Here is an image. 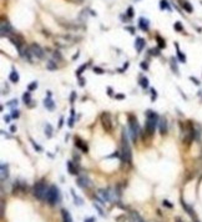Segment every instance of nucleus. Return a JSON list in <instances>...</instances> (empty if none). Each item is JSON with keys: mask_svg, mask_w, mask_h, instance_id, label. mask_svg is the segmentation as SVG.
<instances>
[{"mask_svg": "<svg viewBox=\"0 0 202 222\" xmlns=\"http://www.w3.org/2000/svg\"><path fill=\"white\" fill-rule=\"evenodd\" d=\"M121 156H122V161L125 164H131L132 161V154H131V149L129 145V137L126 134V130L124 129L122 131V150H121Z\"/></svg>", "mask_w": 202, "mask_h": 222, "instance_id": "1", "label": "nucleus"}, {"mask_svg": "<svg viewBox=\"0 0 202 222\" xmlns=\"http://www.w3.org/2000/svg\"><path fill=\"white\" fill-rule=\"evenodd\" d=\"M159 121H160V117L155 111L149 110L146 112V131L150 135L155 132L156 126H159Z\"/></svg>", "mask_w": 202, "mask_h": 222, "instance_id": "2", "label": "nucleus"}, {"mask_svg": "<svg viewBox=\"0 0 202 222\" xmlns=\"http://www.w3.org/2000/svg\"><path fill=\"white\" fill-rule=\"evenodd\" d=\"M60 200V192H59V189L55 186V185H51L48 190V195H46V201L49 205L54 206L59 202Z\"/></svg>", "mask_w": 202, "mask_h": 222, "instance_id": "3", "label": "nucleus"}, {"mask_svg": "<svg viewBox=\"0 0 202 222\" xmlns=\"http://www.w3.org/2000/svg\"><path fill=\"white\" fill-rule=\"evenodd\" d=\"M48 190L49 187H46L44 181L36 182L34 186V196L38 200H46V195H48Z\"/></svg>", "mask_w": 202, "mask_h": 222, "instance_id": "4", "label": "nucleus"}, {"mask_svg": "<svg viewBox=\"0 0 202 222\" xmlns=\"http://www.w3.org/2000/svg\"><path fill=\"white\" fill-rule=\"evenodd\" d=\"M129 127H130V136L134 142H136L139 135H140V126H139V122H137V119H135L134 116H130L129 117Z\"/></svg>", "mask_w": 202, "mask_h": 222, "instance_id": "5", "label": "nucleus"}, {"mask_svg": "<svg viewBox=\"0 0 202 222\" xmlns=\"http://www.w3.org/2000/svg\"><path fill=\"white\" fill-rule=\"evenodd\" d=\"M30 51H31L33 56L36 58V59H43V58L45 56V51H44V49H43L40 45L35 44V43L30 45Z\"/></svg>", "mask_w": 202, "mask_h": 222, "instance_id": "6", "label": "nucleus"}, {"mask_svg": "<svg viewBox=\"0 0 202 222\" xmlns=\"http://www.w3.org/2000/svg\"><path fill=\"white\" fill-rule=\"evenodd\" d=\"M0 31H1V36H8V38H10V36L13 35V33H14V29H13V26L10 25V23H8V21H1V24H0Z\"/></svg>", "mask_w": 202, "mask_h": 222, "instance_id": "7", "label": "nucleus"}, {"mask_svg": "<svg viewBox=\"0 0 202 222\" xmlns=\"http://www.w3.org/2000/svg\"><path fill=\"white\" fill-rule=\"evenodd\" d=\"M101 121H102L104 129H105L107 132H110V131L112 130V124H111V116H110V114H109V112H104V114L101 115Z\"/></svg>", "mask_w": 202, "mask_h": 222, "instance_id": "8", "label": "nucleus"}, {"mask_svg": "<svg viewBox=\"0 0 202 222\" xmlns=\"http://www.w3.org/2000/svg\"><path fill=\"white\" fill-rule=\"evenodd\" d=\"M78 185L81 187V189H90L93 186V182L91 180L89 179V176L86 175H81L78 177Z\"/></svg>", "mask_w": 202, "mask_h": 222, "instance_id": "9", "label": "nucleus"}, {"mask_svg": "<svg viewBox=\"0 0 202 222\" xmlns=\"http://www.w3.org/2000/svg\"><path fill=\"white\" fill-rule=\"evenodd\" d=\"M55 44L60 48H66V46H70L73 44V41L66 36H58L55 39Z\"/></svg>", "mask_w": 202, "mask_h": 222, "instance_id": "10", "label": "nucleus"}, {"mask_svg": "<svg viewBox=\"0 0 202 222\" xmlns=\"http://www.w3.org/2000/svg\"><path fill=\"white\" fill-rule=\"evenodd\" d=\"M159 131L161 135H165L167 132V120L165 117H160L159 121Z\"/></svg>", "mask_w": 202, "mask_h": 222, "instance_id": "11", "label": "nucleus"}, {"mask_svg": "<svg viewBox=\"0 0 202 222\" xmlns=\"http://www.w3.org/2000/svg\"><path fill=\"white\" fill-rule=\"evenodd\" d=\"M145 45H146V41H145V39L144 38H136V40H135V49L137 50V53H141L142 51V49L145 48Z\"/></svg>", "mask_w": 202, "mask_h": 222, "instance_id": "12", "label": "nucleus"}, {"mask_svg": "<svg viewBox=\"0 0 202 222\" xmlns=\"http://www.w3.org/2000/svg\"><path fill=\"white\" fill-rule=\"evenodd\" d=\"M139 26H140L141 30L147 31L149 28H150V21H149L147 19H145V18H140V19H139Z\"/></svg>", "mask_w": 202, "mask_h": 222, "instance_id": "13", "label": "nucleus"}, {"mask_svg": "<svg viewBox=\"0 0 202 222\" xmlns=\"http://www.w3.org/2000/svg\"><path fill=\"white\" fill-rule=\"evenodd\" d=\"M44 106L48 109V110L53 111L55 109V103L53 101V99H51V96H48L45 100H44Z\"/></svg>", "mask_w": 202, "mask_h": 222, "instance_id": "14", "label": "nucleus"}, {"mask_svg": "<svg viewBox=\"0 0 202 222\" xmlns=\"http://www.w3.org/2000/svg\"><path fill=\"white\" fill-rule=\"evenodd\" d=\"M130 220H131V222H146L141 217V215L137 214L136 211H132V212L130 214Z\"/></svg>", "mask_w": 202, "mask_h": 222, "instance_id": "15", "label": "nucleus"}, {"mask_svg": "<svg viewBox=\"0 0 202 222\" xmlns=\"http://www.w3.org/2000/svg\"><path fill=\"white\" fill-rule=\"evenodd\" d=\"M9 80H10L11 83H14V84H16V83L19 81V74H18V71H16L14 68H13L10 75H9Z\"/></svg>", "mask_w": 202, "mask_h": 222, "instance_id": "16", "label": "nucleus"}, {"mask_svg": "<svg viewBox=\"0 0 202 222\" xmlns=\"http://www.w3.org/2000/svg\"><path fill=\"white\" fill-rule=\"evenodd\" d=\"M180 4H181V6H182L187 13H192V11H194V8H192V5H191L189 1H186V0H180Z\"/></svg>", "mask_w": 202, "mask_h": 222, "instance_id": "17", "label": "nucleus"}, {"mask_svg": "<svg viewBox=\"0 0 202 222\" xmlns=\"http://www.w3.org/2000/svg\"><path fill=\"white\" fill-rule=\"evenodd\" d=\"M9 176V170H8V165L1 164V181H5Z\"/></svg>", "mask_w": 202, "mask_h": 222, "instance_id": "18", "label": "nucleus"}, {"mask_svg": "<svg viewBox=\"0 0 202 222\" xmlns=\"http://www.w3.org/2000/svg\"><path fill=\"white\" fill-rule=\"evenodd\" d=\"M175 46H176V49H177V58H179V60H180L181 63H186V56H185V55L182 54V51L180 50L177 43H175Z\"/></svg>", "mask_w": 202, "mask_h": 222, "instance_id": "19", "label": "nucleus"}, {"mask_svg": "<svg viewBox=\"0 0 202 222\" xmlns=\"http://www.w3.org/2000/svg\"><path fill=\"white\" fill-rule=\"evenodd\" d=\"M68 170H69V172H70L71 175H78V174H79L76 166H74V164H73L71 161L68 162Z\"/></svg>", "mask_w": 202, "mask_h": 222, "instance_id": "20", "label": "nucleus"}, {"mask_svg": "<svg viewBox=\"0 0 202 222\" xmlns=\"http://www.w3.org/2000/svg\"><path fill=\"white\" fill-rule=\"evenodd\" d=\"M45 135L48 139H50L53 136V126L50 124H46V126H45Z\"/></svg>", "mask_w": 202, "mask_h": 222, "instance_id": "21", "label": "nucleus"}, {"mask_svg": "<svg viewBox=\"0 0 202 222\" xmlns=\"http://www.w3.org/2000/svg\"><path fill=\"white\" fill-rule=\"evenodd\" d=\"M76 141H78V142H76L75 145H76L78 147H80V149H81L84 152H88V145H85V144H84V141H81L80 139H78Z\"/></svg>", "mask_w": 202, "mask_h": 222, "instance_id": "22", "label": "nucleus"}, {"mask_svg": "<svg viewBox=\"0 0 202 222\" xmlns=\"http://www.w3.org/2000/svg\"><path fill=\"white\" fill-rule=\"evenodd\" d=\"M160 8H161V10H166V9H167L169 11H171V6H170V4H169L167 0H161Z\"/></svg>", "mask_w": 202, "mask_h": 222, "instance_id": "23", "label": "nucleus"}, {"mask_svg": "<svg viewBox=\"0 0 202 222\" xmlns=\"http://www.w3.org/2000/svg\"><path fill=\"white\" fill-rule=\"evenodd\" d=\"M61 212H63V220H64V222H73V219H71L70 214L66 210H63Z\"/></svg>", "mask_w": 202, "mask_h": 222, "instance_id": "24", "label": "nucleus"}, {"mask_svg": "<svg viewBox=\"0 0 202 222\" xmlns=\"http://www.w3.org/2000/svg\"><path fill=\"white\" fill-rule=\"evenodd\" d=\"M46 69L53 71V70H56V69H58V65H56V63H55V61L50 60V61H48V63H46Z\"/></svg>", "mask_w": 202, "mask_h": 222, "instance_id": "25", "label": "nucleus"}, {"mask_svg": "<svg viewBox=\"0 0 202 222\" xmlns=\"http://www.w3.org/2000/svg\"><path fill=\"white\" fill-rule=\"evenodd\" d=\"M171 68H172V71L179 75V68L176 65V59L175 58H171Z\"/></svg>", "mask_w": 202, "mask_h": 222, "instance_id": "26", "label": "nucleus"}, {"mask_svg": "<svg viewBox=\"0 0 202 222\" xmlns=\"http://www.w3.org/2000/svg\"><path fill=\"white\" fill-rule=\"evenodd\" d=\"M140 85H141V88L146 89V88L149 86V79H147V78H145V76H142V78L140 79Z\"/></svg>", "mask_w": 202, "mask_h": 222, "instance_id": "27", "label": "nucleus"}, {"mask_svg": "<svg viewBox=\"0 0 202 222\" xmlns=\"http://www.w3.org/2000/svg\"><path fill=\"white\" fill-rule=\"evenodd\" d=\"M23 100H24L25 104L31 103V94H30V91H28V93H25V94L23 95Z\"/></svg>", "mask_w": 202, "mask_h": 222, "instance_id": "28", "label": "nucleus"}, {"mask_svg": "<svg viewBox=\"0 0 202 222\" xmlns=\"http://www.w3.org/2000/svg\"><path fill=\"white\" fill-rule=\"evenodd\" d=\"M156 40H157V43H159V48H160V49H164V48L166 46V44H165V40H164V39H162L160 35H157V36H156Z\"/></svg>", "mask_w": 202, "mask_h": 222, "instance_id": "29", "label": "nucleus"}, {"mask_svg": "<svg viewBox=\"0 0 202 222\" xmlns=\"http://www.w3.org/2000/svg\"><path fill=\"white\" fill-rule=\"evenodd\" d=\"M89 65H90L89 63H88V64H84V65H81V66H80V68H79V69L76 70V75H78V76L80 78V75L83 74V71H84V70H85V69H86V68H88Z\"/></svg>", "mask_w": 202, "mask_h": 222, "instance_id": "30", "label": "nucleus"}, {"mask_svg": "<svg viewBox=\"0 0 202 222\" xmlns=\"http://www.w3.org/2000/svg\"><path fill=\"white\" fill-rule=\"evenodd\" d=\"M71 195H73V197H74V201H75V204H78L79 206H80V205H83V200H81L79 196H76V195H75L74 190H71Z\"/></svg>", "mask_w": 202, "mask_h": 222, "instance_id": "31", "label": "nucleus"}, {"mask_svg": "<svg viewBox=\"0 0 202 222\" xmlns=\"http://www.w3.org/2000/svg\"><path fill=\"white\" fill-rule=\"evenodd\" d=\"M182 206H184V209H185V210H186V211H187L191 216H194V210H192V209H191V207H190L186 202H184V201H182Z\"/></svg>", "mask_w": 202, "mask_h": 222, "instance_id": "32", "label": "nucleus"}, {"mask_svg": "<svg viewBox=\"0 0 202 222\" xmlns=\"http://www.w3.org/2000/svg\"><path fill=\"white\" fill-rule=\"evenodd\" d=\"M35 89H38V83H36V81H33V83L28 86V91H30V93H31V91H34Z\"/></svg>", "mask_w": 202, "mask_h": 222, "instance_id": "33", "label": "nucleus"}, {"mask_svg": "<svg viewBox=\"0 0 202 222\" xmlns=\"http://www.w3.org/2000/svg\"><path fill=\"white\" fill-rule=\"evenodd\" d=\"M30 142H31V145L34 146V149H35L36 151H43V149H41V146H39V145H38V144H36V142H35V141H34L33 139H30Z\"/></svg>", "mask_w": 202, "mask_h": 222, "instance_id": "34", "label": "nucleus"}, {"mask_svg": "<svg viewBox=\"0 0 202 222\" xmlns=\"http://www.w3.org/2000/svg\"><path fill=\"white\" fill-rule=\"evenodd\" d=\"M174 28H175V30H177V31H182V30H184V28H182V25H181L180 21H176L175 25H174Z\"/></svg>", "mask_w": 202, "mask_h": 222, "instance_id": "35", "label": "nucleus"}, {"mask_svg": "<svg viewBox=\"0 0 202 222\" xmlns=\"http://www.w3.org/2000/svg\"><path fill=\"white\" fill-rule=\"evenodd\" d=\"M150 53H151V55H154V56H159L160 55V49H151L150 50Z\"/></svg>", "mask_w": 202, "mask_h": 222, "instance_id": "36", "label": "nucleus"}, {"mask_svg": "<svg viewBox=\"0 0 202 222\" xmlns=\"http://www.w3.org/2000/svg\"><path fill=\"white\" fill-rule=\"evenodd\" d=\"M11 112H13V114H11V117H13V119H18V117L20 116V111L19 110H15V109H14Z\"/></svg>", "mask_w": 202, "mask_h": 222, "instance_id": "37", "label": "nucleus"}, {"mask_svg": "<svg viewBox=\"0 0 202 222\" xmlns=\"http://www.w3.org/2000/svg\"><path fill=\"white\" fill-rule=\"evenodd\" d=\"M127 16H129V18H132V16H134V8H132V6H129V8H127Z\"/></svg>", "mask_w": 202, "mask_h": 222, "instance_id": "38", "label": "nucleus"}, {"mask_svg": "<svg viewBox=\"0 0 202 222\" xmlns=\"http://www.w3.org/2000/svg\"><path fill=\"white\" fill-rule=\"evenodd\" d=\"M8 106H9V108H14V106H18V100H16V99L11 100L10 103H8Z\"/></svg>", "mask_w": 202, "mask_h": 222, "instance_id": "39", "label": "nucleus"}, {"mask_svg": "<svg viewBox=\"0 0 202 222\" xmlns=\"http://www.w3.org/2000/svg\"><path fill=\"white\" fill-rule=\"evenodd\" d=\"M54 58L58 59V60H63V56H61V54H60L59 51H55V53H54Z\"/></svg>", "mask_w": 202, "mask_h": 222, "instance_id": "40", "label": "nucleus"}, {"mask_svg": "<svg viewBox=\"0 0 202 222\" xmlns=\"http://www.w3.org/2000/svg\"><path fill=\"white\" fill-rule=\"evenodd\" d=\"M94 71H95V74H99V75L104 74V70L101 68H94Z\"/></svg>", "mask_w": 202, "mask_h": 222, "instance_id": "41", "label": "nucleus"}, {"mask_svg": "<svg viewBox=\"0 0 202 222\" xmlns=\"http://www.w3.org/2000/svg\"><path fill=\"white\" fill-rule=\"evenodd\" d=\"M151 93H152V98H151V100L155 101V99L157 98V93L155 91V89H151Z\"/></svg>", "mask_w": 202, "mask_h": 222, "instance_id": "42", "label": "nucleus"}, {"mask_svg": "<svg viewBox=\"0 0 202 222\" xmlns=\"http://www.w3.org/2000/svg\"><path fill=\"white\" fill-rule=\"evenodd\" d=\"M70 127H73L74 126V116H71L70 119H69V124H68Z\"/></svg>", "mask_w": 202, "mask_h": 222, "instance_id": "43", "label": "nucleus"}, {"mask_svg": "<svg viewBox=\"0 0 202 222\" xmlns=\"http://www.w3.org/2000/svg\"><path fill=\"white\" fill-rule=\"evenodd\" d=\"M94 206H95V209H98V210H99V214H100L101 216H104V211L101 210V207H99V205H96V204H94Z\"/></svg>", "mask_w": 202, "mask_h": 222, "instance_id": "44", "label": "nucleus"}, {"mask_svg": "<svg viewBox=\"0 0 202 222\" xmlns=\"http://www.w3.org/2000/svg\"><path fill=\"white\" fill-rule=\"evenodd\" d=\"M125 29H126V30H129V31H130L131 34H135V29H134L132 26H126Z\"/></svg>", "mask_w": 202, "mask_h": 222, "instance_id": "45", "label": "nucleus"}, {"mask_svg": "<svg viewBox=\"0 0 202 222\" xmlns=\"http://www.w3.org/2000/svg\"><path fill=\"white\" fill-rule=\"evenodd\" d=\"M141 69H142V70H147V69H149V65H147L146 63H141Z\"/></svg>", "mask_w": 202, "mask_h": 222, "instance_id": "46", "label": "nucleus"}, {"mask_svg": "<svg viewBox=\"0 0 202 222\" xmlns=\"http://www.w3.org/2000/svg\"><path fill=\"white\" fill-rule=\"evenodd\" d=\"M190 79H191V80H192V81H194V84H195V85H200V81H199V80H197V79H195V78H194V76H191V78H190Z\"/></svg>", "mask_w": 202, "mask_h": 222, "instance_id": "47", "label": "nucleus"}, {"mask_svg": "<svg viewBox=\"0 0 202 222\" xmlns=\"http://www.w3.org/2000/svg\"><path fill=\"white\" fill-rule=\"evenodd\" d=\"M164 206H167V207H170V209L172 207V205H171V204H169V201H166V200L164 201Z\"/></svg>", "mask_w": 202, "mask_h": 222, "instance_id": "48", "label": "nucleus"}, {"mask_svg": "<svg viewBox=\"0 0 202 222\" xmlns=\"http://www.w3.org/2000/svg\"><path fill=\"white\" fill-rule=\"evenodd\" d=\"M10 131H11V132H15V131H16V126H15V125H11V126H10Z\"/></svg>", "mask_w": 202, "mask_h": 222, "instance_id": "49", "label": "nucleus"}, {"mask_svg": "<svg viewBox=\"0 0 202 222\" xmlns=\"http://www.w3.org/2000/svg\"><path fill=\"white\" fill-rule=\"evenodd\" d=\"M75 94H76V93H74V91L71 93V98H70V101H71V103H73V101H74V99H75Z\"/></svg>", "mask_w": 202, "mask_h": 222, "instance_id": "50", "label": "nucleus"}, {"mask_svg": "<svg viewBox=\"0 0 202 222\" xmlns=\"http://www.w3.org/2000/svg\"><path fill=\"white\" fill-rule=\"evenodd\" d=\"M85 222H95V219L94 217H89V219H86Z\"/></svg>", "mask_w": 202, "mask_h": 222, "instance_id": "51", "label": "nucleus"}, {"mask_svg": "<svg viewBox=\"0 0 202 222\" xmlns=\"http://www.w3.org/2000/svg\"><path fill=\"white\" fill-rule=\"evenodd\" d=\"M85 85V80L83 78H80V86H84Z\"/></svg>", "mask_w": 202, "mask_h": 222, "instance_id": "52", "label": "nucleus"}, {"mask_svg": "<svg viewBox=\"0 0 202 222\" xmlns=\"http://www.w3.org/2000/svg\"><path fill=\"white\" fill-rule=\"evenodd\" d=\"M107 94H109L110 96H112V89H111V88H107Z\"/></svg>", "mask_w": 202, "mask_h": 222, "instance_id": "53", "label": "nucleus"}, {"mask_svg": "<svg viewBox=\"0 0 202 222\" xmlns=\"http://www.w3.org/2000/svg\"><path fill=\"white\" fill-rule=\"evenodd\" d=\"M63 122H64V117H60V122H59V127L63 126Z\"/></svg>", "mask_w": 202, "mask_h": 222, "instance_id": "54", "label": "nucleus"}, {"mask_svg": "<svg viewBox=\"0 0 202 222\" xmlns=\"http://www.w3.org/2000/svg\"><path fill=\"white\" fill-rule=\"evenodd\" d=\"M4 121H5V122H9V121H10V116H5V117H4Z\"/></svg>", "mask_w": 202, "mask_h": 222, "instance_id": "55", "label": "nucleus"}, {"mask_svg": "<svg viewBox=\"0 0 202 222\" xmlns=\"http://www.w3.org/2000/svg\"><path fill=\"white\" fill-rule=\"evenodd\" d=\"M125 96L124 95H116V99H124Z\"/></svg>", "mask_w": 202, "mask_h": 222, "instance_id": "56", "label": "nucleus"}]
</instances>
